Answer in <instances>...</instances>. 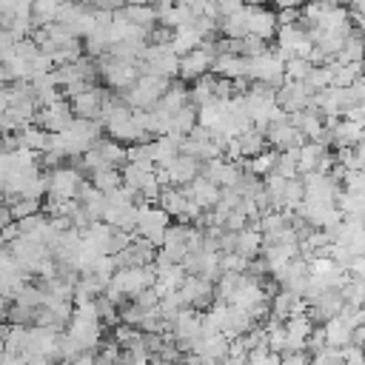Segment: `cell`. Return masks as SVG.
<instances>
[{"instance_id": "6da1fadb", "label": "cell", "mask_w": 365, "mask_h": 365, "mask_svg": "<svg viewBox=\"0 0 365 365\" xmlns=\"http://www.w3.org/2000/svg\"><path fill=\"white\" fill-rule=\"evenodd\" d=\"M245 77H248L251 83H265V86H271L274 91L285 83V77H282V63H279L271 51H265V54H259V57H251V60H248V68H245Z\"/></svg>"}, {"instance_id": "7a4b0ae2", "label": "cell", "mask_w": 365, "mask_h": 365, "mask_svg": "<svg viewBox=\"0 0 365 365\" xmlns=\"http://www.w3.org/2000/svg\"><path fill=\"white\" fill-rule=\"evenodd\" d=\"M86 177L74 168V165H60V168H51L48 171V191L46 197H57V200H74L77 197V188Z\"/></svg>"}, {"instance_id": "3957f363", "label": "cell", "mask_w": 365, "mask_h": 365, "mask_svg": "<svg viewBox=\"0 0 365 365\" xmlns=\"http://www.w3.org/2000/svg\"><path fill=\"white\" fill-rule=\"evenodd\" d=\"M71 120H74V114H71L68 100H57V103H51V106H46V108H37L31 123H34L37 128L48 131V134H60V131L68 128Z\"/></svg>"}, {"instance_id": "277c9868", "label": "cell", "mask_w": 365, "mask_h": 365, "mask_svg": "<svg viewBox=\"0 0 365 365\" xmlns=\"http://www.w3.org/2000/svg\"><path fill=\"white\" fill-rule=\"evenodd\" d=\"M83 354H94L103 342V322H83V319H68L63 328Z\"/></svg>"}, {"instance_id": "5b68a950", "label": "cell", "mask_w": 365, "mask_h": 365, "mask_svg": "<svg viewBox=\"0 0 365 365\" xmlns=\"http://www.w3.org/2000/svg\"><path fill=\"white\" fill-rule=\"evenodd\" d=\"M242 14H245V29L248 34L259 37V40H271L277 34V20H274V11L262 9V6H251V3H242Z\"/></svg>"}, {"instance_id": "8992f818", "label": "cell", "mask_w": 365, "mask_h": 365, "mask_svg": "<svg viewBox=\"0 0 365 365\" xmlns=\"http://www.w3.org/2000/svg\"><path fill=\"white\" fill-rule=\"evenodd\" d=\"M106 97H108V88H103V86H88L86 91H80L77 97L68 100L71 114H74V117H83V120H97L100 106H103Z\"/></svg>"}, {"instance_id": "52a82bcc", "label": "cell", "mask_w": 365, "mask_h": 365, "mask_svg": "<svg viewBox=\"0 0 365 365\" xmlns=\"http://www.w3.org/2000/svg\"><path fill=\"white\" fill-rule=\"evenodd\" d=\"M262 134H265V143H268L274 151H291V148H299V145L305 143V137H302L294 125H288V120L271 123Z\"/></svg>"}, {"instance_id": "ba28073f", "label": "cell", "mask_w": 365, "mask_h": 365, "mask_svg": "<svg viewBox=\"0 0 365 365\" xmlns=\"http://www.w3.org/2000/svg\"><path fill=\"white\" fill-rule=\"evenodd\" d=\"M305 311H308V308H305L302 297H297V294H291V291H285V288H277V291L271 294V299H268V314H271L274 319H279V322H285L288 317L305 314Z\"/></svg>"}, {"instance_id": "9c48e42d", "label": "cell", "mask_w": 365, "mask_h": 365, "mask_svg": "<svg viewBox=\"0 0 365 365\" xmlns=\"http://www.w3.org/2000/svg\"><path fill=\"white\" fill-rule=\"evenodd\" d=\"M182 194L200 208V211H211L220 200V188L214 182H208L205 177H194L188 185H182Z\"/></svg>"}, {"instance_id": "30bf717a", "label": "cell", "mask_w": 365, "mask_h": 365, "mask_svg": "<svg viewBox=\"0 0 365 365\" xmlns=\"http://www.w3.org/2000/svg\"><path fill=\"white\" fill-rule=\"evenodd\" d=\"M282 331H285L288 351H305V339L314 331V319L308 317V311L305 314H297V317H288L282 322Z\"/></svg>"}, {"instance_id": "8fae6325", "label": "cell", "mask_w": 365, "mask_h": 365, "mask_svg": "<svg viewBox=\"0 0 365 365\" xmlns=\"http://www.w3.org/2000/svg\"><path fill=\"white\" fill-rule=\"evenodd\" d=\"M165 171H168V180H171V185H174V188H182V185H188L194 177H200V163H197L194 157L177 154Z\"/></svg>"}, {"instance_id": "7c38bea8", "label": "cell", "mask_w": 365, "mask_h": 365, "mask_svg": "<svg viewBox=\"0 0 365 365\" xmlns=\"http://www.w3.org/2000/svg\"><path fill=\"white\" fill-rule=\"evenodd\" d=\"M245 68H248V60L240 57V54H217L214 63H211V74L222 77V80L245 77Z\"/></svg>"}, {"instance_id": "4fadbf2b", "label": "cell", "mask_w": 365, "mask_h": 365, "mask_svg": "<svg viewBox=\"0 0 365 365\" xmlns=\"http://www.w3.org/2000/svg\"><path fill=\"white\" fill-rule=\"evenodd\" d=\"M259 248H262V234L254 228V225H245L242 231L234 234V251L245 259H254L259 257Z\"/></svg>"}, {"instance_id": "5bb4252c", "label": "cell", "mask_w": 365, "mask_h": 365, "mask_svg": "<svg viewBox=\"0 0 365 365\" xmlns=\"http://www.w3.org/2000/svg\"><path fill=\"white\" fill-rule=\"evenodd\" d=\"M319 328H322V339H325L328 348H345V345H351V328L339 317L325 319Z\"/></svg>"}, {"instance_id": "9a60e30c", "label": "cell", "mask_w": 365, "mask_h": 365, "mask_svg": "<svg viewBox=\"0 0 365 365\" xmlns=\"http://www.w3.org/2000/svg\"><path fill=\"white\" fill-rule=\"evenodd\" d=\"M185 103H188V86H185L182 80H171V86H168V88L163 91V97L157 100V108L174 114V111H180Z\"/></svg>"}, {"instance_id": "2e32d148", "label": "cell", "mask_w": 365, "mask_h": 365, "mask_svg": "<svg viewBox=\"0 0 365 365\" xmlns=\"http://www.w3.org/2000/svg\"><path fill=\"white\" fill-rule=\"evenodd\" d=\"M188 103H191L194 108H202V106L214 103V74H211V71L202 74V77H197V80L188 86Z\"/></svg>"}, {"instance_id": "e0dca14e", "label": "cell", "mask_w": 365, "mask_h": 365, "mask_svg": "<svg viewBox=\"0 0 365 365\" xmlns=\"http://www.w3.org/2000/svg\"><path fill=\"white\" fill-rule=\"evenodd\" d=\"M120 14H123L131 26H140V29H145V31L157 26V9H154V6H128V3H125V6L120 9Z\"/></svg>"}, {"instance_id": "ac0fdd59", "label": "cell", "mask_w": 365, "mask_h": 365, "mask_svg": "<svg viewBox=\"0 0 365 365\" xmlns=\"http://www.w3.org/2000/svg\"><path fill=\"white\" fill-rule=\"evenodd\" d=\"M237 145H240L242 160H251L254 154H259V151H265V148H268L265 134H262V131H257V128H245L242 134H237Z\"/></svg>"}, {"instance_id": "d6986e66", "label": "cell", "mask_w": 365, "mask_h": 365, "mask_svg": "<svg viewBox=\"0 0 365 365\" xmlns=\"http://www.w3.org/2000/svg\"><path fill=\"white\" fill-rule=\"evenodd\" d=\"M157 205L171 217V220H180L182 217V205H185V194H182V188H163L160 191V197H157Z\"/></svg>"}, {"instance_id": "ffe728a7", "label": "cell", "mask_w": 365, "mask_h": 365, "mask_svg": "<svg viewBox=\"0 0 365 365\" xmlns=\"http://www.w3.org/2000/svg\"><path fill=\"white\" fill-rule=\"evenodd\" d=\"M94 145H97V151L103 154V160H106L108 165H114V168L125 165V145H123V143H117V140H111V137H100Z\"/></svg>"}, {"instance_id": "44dd1931", "label": "cell", "mask_w": 365, "mask_h": 365, "mask_svg": "<svg viewBox=\"0 0 365 365\" xmlns=\"http://www.w3.org/2000/svg\"><path fill=\"white\" fill-rule=\"evenodd\" d=\"M57 6H60V0H31V26L43 29V26L54 23Z\"/></svg>"}, {"instance_id": "7402d4cb", "label": "cell", "mask_w": 365, "mask_h": 365, "mask_svg": "<svg viewBox=\"0 0 365 365\" xmlns=\"http://www.w3.org/2000/svg\"><path fill=\"white\" fill-rule=\"evenodd\" d=\"M91 180V185L97 188V191H103V194H111L114 188H120L123 182H120V168H114V165H106V168H100V171H94V174H88Z\"/></svg>"}, {"instance_id": "603a6c76", "label": "cell", "mask_w": 365, "mask_h": 365, "mask_svg": "<svg viewBox=\"0 0 365 365\" xmlns=\"http://www.w3.org/2000/svg\"><path fill=\"white\" fill-rule=\"evenodd\" d=\"M43 299H46V291H43V285H34V282H26L17 294H14V305H23V308H40L43 305Z\"/></svg>"}, {"instance_id": "cb8c5ba5", "label": "cell", "mask_w": 365, "mask_h": 365, "mask_svg": "<svg viewBox=\"0 0 365 365\" xmlns=\"http://www.w3.org/2000/svg\"><path fill=\"white\" fill-rule=\"evenodd\" d=\"M6 208H9V217L17 222L29 214H37L40 211V200H23V197H14V200H6Z\"/></svg>"}, {"instance_id": "d4e9b609", "label": "cell", "mask_w": 365, "mask_h": 365, "mask_svg": "<svg viewBox=\"0 0 365 365\" xmlns=\"http://www.w3.org/2000/svg\"><path fill=\"white\" fill-rule=\"evenodd\" d=\"M334 205L342 211V217L345 214H362V194H351V191H336V197H334Z\"/></svg>"}, {"instance_id": "484cf974", "label": "cell", "mask_w": 365, "mask_h": 365, "mask_svg": "<svg viewBox=\"0 0 365 365\" xmlns=\"http://www.w3.org/2000/svg\"><path fill=\"white\" fill-rule=\"evenodd\" d=\"M248 259L237 251H220V274H245Z\"/></svg>"}, {"instance_id": "4316f807", "label": "cell", "mask_w": 365, "mask_h": 365, "mask_svg": "<svg viewBox=\"0 0 365 365\" xmlns=\"http://www.w3.org/2000/svg\"><path fill=\"white\" fill-rule=\"evenodd\" d=\"M311 68H314V66H311L305 57H294V60L282 63V77H285V80L299 83V80H305V77H308V71H311Z\"/></svg>"}, {"instance_id": "83f0119b", "label": "cell", "mask_w": 365, "mask_h": 365, "mask_svg": "<svg viewBox=\"0 0 365 365\" xmlns=\"http://www.w3.org/2000/svg\"><path fill=\"white\" fill-rule=\"evenodd\" d=\"M302 83H305V88H308L311 94H314V91H322V88H328V86H331V74H328V66H314Z\"/></svg>"}, {"instance_id": "f1b7e54d", "label": "cell", "mask_w": 365, "mask_h": 365, "mask_svg": "<svg viewBox=\"0 0 365 365\" xmlns=\"http://www.w3.org/2000/svg\"><path fill=\"white\" fill-rule=\"evenodd\" d=\"M342 294V302L345 305H354V308H362V297H365V288H362V279H345V285L339 288Z\"/></svg>"}, {"instance_id": "f546056e", "label": "cell", "mask_w": 365, "mask_h": 365, "mask_svg": "<svg viewBox=\"0 0 365 365\" xmlns=\"http://www.w3.org/2000/svg\"><path fill=\"white\" fill-rule=\"evenodd\" d=\"M342 191H351V194H362V180L365 174L362 171H342Z\"/></svg>"}, {"instance_id": "4dcf8cb0", "label": "cell", "mask_w": 365, "mask_h": 365, "mask_svg": "<svg viewBox=\"0 0 365 365\" xmlns=\"http://www.w3.org/2000/svg\"><path fill=\"white\" fill-rule=\"evenodd\" d=\"M37 54H40V48H37V46H34V43H31L29 37H26V40H17V43H14V57H20V60L31 63V60H34Z\"/></svg>"}, {"instance_id": "1f68e13d", "label": "cell", "mask_w": 365, "mask_h": 365, "mask_svg": "<svg viewBox=\"0 0 365 365\" xmlns=\"http://www.w3.org/2000/svg\"><path fill=\"white\" fill-rule=\"evenodd\" d=\"M131 302L137 305V308H143V311H151V308H157V294H154V288H143L140 294H134L131 297Z\"/></svg>"}, {"instance_id": "d6a6232c", "label": "cell", "mask_w": 365, "mask_h": 365, "mask_svg": "<svg viewBox=\"0 0 365 365\" xmlns=\"http://www.w3.org/2000/svg\"><path fill=\"white\" fill-rule=\"evenodd\" d=\"M279 365H311V356L305 351H285L279 356Z\"/></svg>"}, {"instance_id": "836d02e7", "label": "cell", "mask_w": 365, "mask_h": 365, "mask_svg": "<svg viewBox=\"0 0 365 365\" xmlns=\"http://www.w3.org/2000/svg\"><path fill=\"white\" fill-rule=\"evenodd\" d=\"M274 20H277V26H294L299 20V9H277Z\"/></svg>"}, {"instance_id": "e575fe53", "label": "cell", "mask_w": 365, "mask_h": 365, "mask_svg": "<svg viewBox=\"0 0 365 365\" xmlns=\"http://www.w3.org/2000/svg\"><path fill=\"white\" fill-rule=\"evenodd\" d=\"M88 9H106V11H120L125 6V0H88Z\"/></svg>"}, {"instance_id": "d590c367", "label": "cell", "mask_w": 365, "mask_h": 365, "mask_svg": "<svg viewBox=\"0 0 365 365\" xmlns=\"http://www.w3.org/2000/svg\"><path fill=\"white\" fill-rule=\"evenodd\" d=\"M68 365H97V362H94V354H77Z\"/></svg>"}, {"instance_id": "8d00e7d4", "label": "cell", "mask_w": 365, "mask_h": 365, "mask_svg": "<svg viewBox=\"0 0 365 365\" xmlns=\"http://www.w3.org/2000/svg\"><path fill=\"white\" fill-rule=\"evenodd\" d=\"M177 3H180V6H188V9H194V6H200L202 0H177Z\"/></svg>"}]
</instances>
